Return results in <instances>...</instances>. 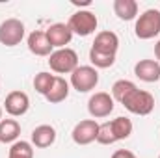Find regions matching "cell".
Masks as SVG:
<instances>
[{"label":"cell","mask_w":160,"mask_h":158,"mask_svg":"<svg viewBox=\"0 0 160 158\" xmlns=\"http://www.w3.org/2000/svg\"><path fill=\"white\" fill-rule=\"evenodd\" d=\"M112 158H136V155L130 153V151H127V149H118V151L112 155Z\"/></svg>","instance_id":"cell-24"},{"label":"cell","mask_w":160,"mask_h":158,"mask_svg":"<svg viewBox=\"0 0 160 158\" xmlns=\"http://www.w3.org/2000/svg\"><path fill=\"white\" fill-rule=\"evenodd\" d=\"M121 104L134 116H149L155 108V97L149 91H143V89L136 87L134 91H130L123 99Z\"/></svg>","instance_id":"cell-1"},{"label":"cell","mask_w":160,"mask_h":158,"mask_svg":"<svg viewBox=\"0 0 160 158\" xmlns=\"http://www.w3.org/2000/svg\"><path fill=\"white\" fill-rule=\"evenodd\" d=\"M48 65L54 73L67 75L78 67V54L73 48H58L48 56Z\"/></svg>","instance_id":"cell-3"},{"label":"cell","mask_w":160,"mask_h":158,"mask_svg":"<svg viewBox=\"0 0 160 158\" xmlns=\"http://www.w3.org/2000/svg\"><path fill=\"white\" fill-rule=\"evenodd\" d=\"M67 97H69V82L65 78H62V77H56L50 91L45 95V99L50 104H58V102H63Z\"/></svg>","instance_id":"cell-15"},{"label":"cell","mask_w":160,"mask_h":158,"mask_svg":"<svg viewBox=\"0 0 160 158\" xmlns=\"http://www.w3.org/2000/svg\"><path fill=\"white\" fill-rule=\"evenodd\" d=\"M97 134H99V123L95 119H84L75 125L71 138L77 145H89L97 141Z\"/></svg>","instance_id":"cell-8"},{"label":"cell","mask_w":160,"mask_h":158,"mask_svg":"<svg viewBox=\"0 0 160 158\" xmlns=\"http://www.w3.org/2000/svg\"><path fill=\"white\" fill-rule=\"evenodd\" d=\"M158 158H160V156H158Z\"/></svg>","instance_id":"cell-27"},{"label":"cell","mask_w":160,"mask_h":158,"mask_svg":"<svg viewBox=\"0 0 160 158\" xmlns=\"http://www.w3.org/2000/svg\"><path fill=\"white\" fill-rule=\"evenodd\" d=\"M91 48L93 50H99V52H104V54H114L116 56V52L119 48V37L114 32H110V30L99 32L95 36V41H93Z\"/></svg>","instance_id":"cell-12"},{"label":"cell","mask_w":160,"mask_h":158,"mask_svg":"<svg viewBox=\"0 0 160 158\" xmlns=\"http://www.w3.org/2000/svg\"><path fill=\"white\" fill-rule=\"evenodd\" d=\"M8 158H34V149H32V143L30 141H15L11 147H9V153Z\"/></svg>","instance_id":"cell-20"},{"label":"cell","mask_w":160,"mask_h":158,"mask_svg":"<svg viewBox=\"0 0 160 158\" xmlns=\"http://www.w3.org/2000/svg\"><path fill=\"white\" fill-rule=\"evenodd\" d=\"M136 89V84L130 82V80H118L114 86H112V99L118 101V102H123V99Z\"/></svg>","instance_id":"cell-21"},{"label":"cell","mask_w":160,"mask_h":158,"mask_svg":"<svg viewBox=\"0 0 160 158\" xmlns=\"http://www.w3.org/2000/svg\"><path fill=\"white\" fill-rule=\"evenodd\" d=\"M47 37L48 43L52 45V48H65V45H69L73 39V32L67 24L63 22H56V24H50L47 28Z\"/></svg>","instance_id":"cell-10"},{"label":"cell","mask_w":160,"mask_h":158,"mask_svg":"<svg viewBox=\"0 0 160 158\" xmlns=\"http://www.w3.org/2000/svg\"><path fill=\"white\" fill-rule=\"evenodd\" d=\"M28 50L36 56H50L54 50H52V45L48 43V37L45 32L41 30H34L30 36H28Z\"/></svg>","instance_id":"cell-13"},{"label":"cell","mask_w":160,"mask_h":158,"mask_svg":"<svg viewBox=\"0 0 160 158\" xmlns=\"http://www.w3.org/2000/svg\"><path fill=\"white\" fill-rule=\"evenodd\" d=\"M97 24H99L97 15L93 11H89V9H80L77 13H73L71 19H69V22H67V26L71 28V32L80 36V37L91 36L97 30Z\"/></svg>","instance_id":"cell-4"},{"label":"cell","mask_w":160,"mask_h":158,"mask_svg":"<svg viewBox=\"0 0 160 158\" xmlns=\"http://www.w3.org/2000/svg\"><path fill=\"white\" fill-rule=\"evenodd\" d=\"M54 75H50V73H47V71H43V73H38L36 75V78H34V89L41 93V95H47L48 91H50V87H52V84H54Z\"/></svg>","instance_id":"cell-22"},{"label":"cell","mask_w":160,"mask_h":158,"mask_svg":"<svg viewBox=\"0 0 160 158\" xmlns=\"http://www.w3.org/2000/svg\"><path fill=\"white\" fill-rule=\"evenodd\" d=\"M108 123H110V130H112L116 141L127 140L132 134V121L128 117L121 116V117H116V119H112V121H108Z\"/></svg>","instance_id":"cell-18"},{"label":"cell","mask_w":160,"mask_h":158,"mask_svg":"<svg viewBox=\"0 0 160 158\" xmlns=\"http://www.w3.org/2000/svg\"><path fill=\"white\" fill-rule=\"evenodd\" d=\"M24 39V22L19 19H6L0 24V43L6 47H15Z\"/></svg>","instance_id":"cell-6"},{"label":"cell","mask_w":160,"mask_h":158,"mask_svg":"<svg viewBox=\"0 0 160 158\" xmlns=\"http://www.w3.org/2000/svg\"><path fill=\"white\" fill-rule=\"evenodd\" d=\"M155 56H157V62H160V41L155 45Z\"/></svg>","instance_id":"cell-25"},{"label":"cell","mask_w":160,"mask_h":158,"mask_svg":"<svg viewBox=\"0 0 160 158\" xmlns=\"http://www.w3.org/2000/svg\"><path fill=\"white\" fill-rule=\"evenodd\" d=\"M134 75L142 82H157L160 80V63L157 60H140L134 65Z\"/></svg>","instance_id":"cell-11"},{"label":"cell","mask_w":160,"mask_h":158,"mask_svg":"<svg viewBox=\"0 0 160 158\" xmlns=\"http://www.w3.org/2000/svg\"><path fill=\"white\" fill-rule=\"evenodd\" d=\"M134 34L138 39H153L160 34V11L158 9H145L134 26Z\"/></svg>","instance_id":"cell-2"},{"label":"cell","mask_w":160,"mask_h":158,"mask_svg":"<svg viewBox=\"0 0 160 158\" xmlns=\"http://www.w3.org/2000/svg\"><path fill=\"white\" fill-rule=\"evenodd\" d=\"M114 13L121 21H132L138 15V2L136 0H114Z\"/></svg>","instance_id":"cell-17"},{"label":"cell","mask_w":160,"mask_h":158,"mask_svg":"<svg viewBox=\"0 0 160 158\" xmlns=\"http://www.w3.org/2000/svg\"><path fill=\"white\" fill-rule=\"evenodd\" d=\"M0 121H2V106H0Z\"/></svg>","instance_id":"cell-26"},{"label":"cell","mask_w":160,"mask_h":158,"mask_svg":"<svg viewBox=\"0 0 160 158\" xmlns=\"http://www.w3.org/2000/svg\"><path fill=\"white\" fill-rule=\"evenodd\" d=\"M97 84H99V73L91 65H78L71 73V86L78 93H88V91L95 89Z\"/></svg>","instance_id":"cell-5"},{"label":"cell","mask_w":160,"mask_h":158,"mask_svg":"<svg viewBox=\"0 0 160 158\" xmlns=\"http://www.w3.org/2000/svg\"><path fill=\"white\" fill-rule=\"evenodd\" d=\"M97 141L102 143V145H112L116 143V138L110 130V123H102L99 125V134H97Z\"/></svg>","instance_id":"cell-23"},{"label":"cell","mask_w":160,"mask_h":158,"mask_svg":"<svg viewBox=\"0 0 160 158\" xmlns=\"http://www.w3.org/2000/svg\"><path fill=\"white\" fill-rule=\"evenodd\" d=\"M21 136V125L15 119H2L0 121V141L2 143H15Z\"/></svg>","instance_id":"cell-16"},{"label":"cell","mask_w":160,"mask_h":158,"mask_svg":"<svg viewBox=\"0 0 160 158\" xmlns=\"http://www.w3.org/2000/svg\"><path fill=\"white\" fill-rule=\"evenodd\" d=\"M89 62L93 63L95 69H108L116 63V56L114 54H104L99 50H89Z\"/></svg>","instance_id":"cell-19"},{"label":"cell","mask_w":160,"mask_h":158,"mask_svg":"<svg viewBox=\"0 0 160 158\" xmlns=\"http://www.w3.org/2000/svg\"><path fill=\"white\" fill-rule=\"evenodd\" d=\"M88 112H89L91 117L95 119L108 117L114 112V99H112V95L106 93V91H99V93L91 95L89 101H88Z\"/></svg>","instance_id":"cell-7"},{"label":"cell","mask_w":160,"mask_h":158,"mask_svg":"<svg viewBox=\"0 0 160 158\" xmlns=\"http://www.w3.org/2000/svg\"><path fill=\"white\" fill-rule=\"evenodd\" d=\"M4 108L6 112L11 116V117H21L28 112L30 108V99L24 91H11L8 93L6 97V102H4Z\"/></svg>","instance_id":"cell-9"},{"label":"cell","mask_w":160,"mask_h":158,"mask_svg":"<svg viewBox=\"0 0 160 158\" xmlns=\"http://www.w3.org/2000/svg\"><path fill=\"white\" fill-rule=\"evenodd\" d=\"M56 141V130L50 125H39L32 132V143L39 149H47Z\"/></svg>","instance_id":"cell-14"}]
</instances>
